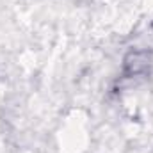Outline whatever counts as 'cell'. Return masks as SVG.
I'll use <instances>...</instances> for the list:
<instances>
[{"label": "cell", "instance_id": "cell-1", "mask_svg": "<svg viewBox=\"0 0 153 153\" xmlns=\"http://www.w3.org/2000/svg\"><path fill=\"white\" fill-rule=\"evenodd\" d=\"M148 66H150V55L141 50L130 52L125 59V70L128 75H141L143 71L148 70Z\"/></svg>", "mask_w": 153, "mask_h": 153}]
</instances>
